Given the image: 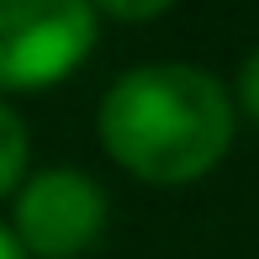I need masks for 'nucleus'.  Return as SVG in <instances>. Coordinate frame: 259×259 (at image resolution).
I'll return each instance as SVG.
<instances>
[{
    "instance_id": "0eeeda50",
    "label": "nucleus",
    "mask_w": 259,
    "mask_h": 259,
    "mask_svg": "<svg viewBox=\"0 0 259 259\" xmlns=\"http://www.w3.org/2000/svg\"><path fill=\"white\" fill-rule=\"evenodd\" d=\"M0 259H27V249L16 243V233H11V228H0Z\"/></svg>"
},
{
    "instance_id": "f257e3e1",
    "label": "nucleus",
    "mask_w": 259,
    "mask_h": 259,
    "mask_svg": "<svg viewBox=\"0 0 259 259\" xmlns=\"http://www.w3.org/2000/svg\"><path fill=\"white\" fill-rule=\"evenodd\" d=\"M96 127L106 154L138 180L185 185L228 154L233 101L196 64H143L106 90Z\"/></svg>"
},
{
    "instance_id": "f03ea898",
    "label": "nucleus",
    "mask_w": 259,
    "mask_h": 259,
    "mask_svg": "<svg viewBox=\"0 0 259 259\" xmlns=\"http://www.w3.org/2000/svg\"><path fill=\"white\" fill-rule=\"evenodd\" d=\"M96 48L90 0H0V90L58 85Z\"/></svg>"
},
{
    "instance_id": "39448f33",
    "label": "nucleus",
    "mask_w": 259,
    "mask_h": 259,
    "mask_svg": "<svg viewBox=\"0 0 259 259\" xmlns=\"http://www.w3.org/2000/svg\"><path fill=\"white\" fill-rule=\"evenodd\" d=\"M90 6H101L106 16H116V21H148V16H159V11H169L175 0H90Z\"/></svg>"
},
{
    "instance_id": "7ed1b4c3",
    "label": "nucleus",
    "mask_w": 259,
    "mask_h": 259,
    "mask_svg": "<svg viewBox=\"0 0 259 259\" xmlns=\"http://www.w3.org/2000/svg\"><path fill=\"white\" fill-rule=\"evenodd\" d=\"M106 233V191L79 169H42L16 196V243L27 259H79Z\"/></svg>"
},
{
    "instance_id": "20e7f679",
    "label": "nucleus",
    "mask_w": 259,
    "mask_h": 259,
    "mask_svg": "<svg viewBox=\"0 0 259 259\" xmlns=\"http://www.w3.org/2000/svg\"><path fill=\"white\" fill-rule=\"evenodd\" d=\"M21 169H27V127H21V116L11 111L6 101H0V196L21 180Z\"/></svg>"
},
{
    "instance_id": "423d86ee",
    "label": "nucleus",
    "mask_w": 259,
    "mask_h": 259,
    "mask_svg": "<svg viewBox=\"0 0 259 259\" xmlns=\"http://www.w3.org/2000/svg\"><path fill=\"white\" fill-rule=\"evenodd\" d=\"M238 101H243V111L259 122V48L243 58V69H238Z\"/></svg>"
}]
</instances>
